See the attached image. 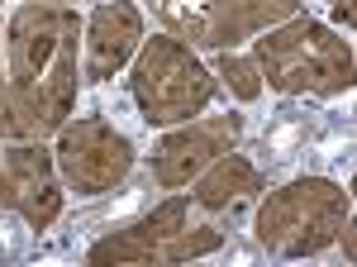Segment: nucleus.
Instances as JSON below:
<instances>
[{"label":"nucleus","instance_id":"obj_16","mask_svg":"<svg viewBox=\"0 0 357 267\" xmlns=\"http://www.w3.org/2000/svg\"><path fill=\"white\" fill-rule=\"evenodd\" d=\"M329 24L353 34V0H329Z\"/></svg>","mask_w":357,"mask_h":267},{"label":"nucleus","instance_id":"obj_15","mask_svg":"<svg viewBox=\"0 0 357 267\" xmlns=\"http://www.w3.org/2000/svg\"><path fill=\"white\" fill-rule=\"evenodd\" d=\"M333 243H343V258H348V263L357 258V215L353 210H348V219L338 224V239H333Z\"/></svg>","mask_w":357,"mask_h":267},{"label":"nucleus","instance_id":"obj_3","mask_svg":"<svg viewBox=\"0 0 357 267\" xmlns=\"http://www.w3.org/2000/svg\"><path fill=\"white\" fill-rule=\"evenodd\" d=\"M252 239L276 263H301L333 248L338 224L353 210V191L333 177H291L252 201Z\"/></svg>","mask_w":357,"mask_h":267},{"label":"nucleus","instance_id":"obj_10","mask_svg":"<svg viewBox=\"0 0 357 267\" xmlns=\"http://www.w3.org/2000/svg\"><path fill=\"white\" fill-rule=\"evenodd\" d=\"M148 38V20L134 0H100L82 20V81L105 86L134 62L138 43Z\"/></svg>","mask_w":357,"mask_h":267},{"label":"nucleus","instance_id":"obj_11","mask_svg":"<svg viewBox=\"0 0 357 267\" xmlns=\"http://www.w3.org/2000/svg\"><path fill=\"white\" fill-rule=\"evenodd\" d=\"M262 191H267V182H262L257 162H248L238 148H229L224 158H215L195 177L186 196L200 215H234L238 205H252Z\"/></svg>","mask_w":357,"mask_h":267},{"label":"nucleus","instance_id":"obj_2","mask_svg":"<svg viewBox=\"0 0 357 267\" xmlns=\"http://www.w3.org/2000/svg\"><path fill=\"white\" fill-rule=\"evenodd\" d=\"M248 53L262 72V86L276 96H343L353 91L357 77L353 38H343L333 24L310 15H291L252 34Z\"/></svg>","mask_w":357,"mask_h":267},{"label":"nucleus","instance_id":"obj_7","mask_svg":"<svg viewBox=\"0 0 357 267\" xmlns=\"http://www.w3.org/2000/svg\"><path fill=\"white\" fill-rule=\"evenodd\" d=\"M67 205L48 138H0V210L20 215L29 229H48Z\"/></svg>","mask_w":357,"mask_h":267},{"label":"nucleus","instance_id":"obj_5","mask_svg":"<svg viewBox=\"0 0 357 267\" xmlns=\"http://www.w3.org/2000/svg\"><path fill=\"white\" fill-rule=\"evenodd\" d=\"M195 205L186 191H172L167 201H158L153 210H143L138 219L110 229L105 239H96L86 248V263L96 267H158V263H195L224 248V229L195 219Z\"/></svg>","mask_w":357,"mask_h":267},{"label":"nucleus","instance_id":"obj_4","mask_svg":"<svg viewBox=\"0 0 357 267\" xmlns=\"http://www.w3.org/2000/svg\"><path fill=\"white\" fill-rule=\"evenodd\" d=\"M129 96L148 129H172L220 101V81L191 43L153 29L129 62Z\"/></svg>","mask_w":357,"mask_h":267},{"label":"nucleus","instance_id":"obj_9","mask_svg":"<svg viewBox=\"0 0 357 267\" xmlns=\"http://www.w3.org/2000/svg\"><path fill=\"white\" fill-rule=\"evenodd\" d=\"M143 5L162 34L191 43L195 53L243 48L252 38V20H248L243 0H143Z\"/></svg>","mask_w":357,"mask_h":267},{"label":"nucleus","instance_id":"obj_8","mask_svg":"<svg viewBox=\"0 0 357 267\" xmlns=\"http://www.w3.org/2000/svg\"><path fill=\"white\" fill-rule=\"evenodd\" d=\"M243 138V115L224 110V115H195L186 124L162 129V138L148 153V172L162 191H186L210 167L215 158H224L229 148H238Z\"/></svg>","mask_w":357,"mask_h":267},{"label":"nucleus","instance_id":"obj_14","mask_svg":"<svg viewBox=\"0 0 357 267\" xmlns=\"http://www.w3.org/2000/svg\"><path fill=\"white\" fill-rule=\"evenodd\" d=\"M248 5V20H252V34H262V29L281 24V20H291V15H301L305 0H243Z\"/></svg>","mask_w":357,"mask_h":267},{"label":"nucleus","instance_id":"obj_17","mask_svg":"<svg viewBox=\"0 0 357 267\" xmlns=\"http://www.w3.org/2000/svg\"><path fill=\"white\" fill-rule=\"evenodd\" d=\"M0 34H5V20H0Z\"/></svg>","mask_w":357,"mask_h":267},{"label":"nucleus","instance_id":"obj_1","mask_svg":"<svg viewBox=\"0 0 357 267\" xmlns=\"http://www.w3.org/2000/svg\"><path fill=\"white\" fill-rule=\"evenodd\" d=\"M82 20L72 0H20L5 15L0 57L38 138H53L82 101Z\"/></svg>","mask_w":357,"mask_h":267},{"label":"nucleus","instance_id":"obj_13","mask_svg":"<svg viewBox=\"0 0 357 267\" xmlns=\"http://www.w3.org/2000/svg\"><path fill=\"white\" fill-rule=\"evenodd\" d=\"M0 138H38L33 124H29L24 106L15 101L10 91V77H5V57H0Z\"/></svg>","mask_w":357,"mask_h":267},{"label":"nucleus","instance_id":"obj_12","mask_svg":"<svg viewBox=\"0 0 357 267\" xmlns=\"http://www.w3.org/2000/svg\"><path fill=\"white\" fill-rule=\"evenodd\" d=\"M215 81H220L224 91L234 96V101H257L267 86H262V72H257V62H252V53H238V48H224V53H215Z\"/></svg>","mask_w":357,"mask_h":267},{"label":"nucleus","instance_id":"obj_6","mask_svg":"<svg viewBox=\"0 0 357 267\" xmlns=\"http://www.w3.org/2000/svg\"><path fill=\"white\" fill-rule=\"evenodd\" d=\"M53 162L67 196L96 201V196H110L129 182L138 148L110 115H72L53 134Z\"/></svg>","mask_w":357,"mask_h":267}]
</instances>
